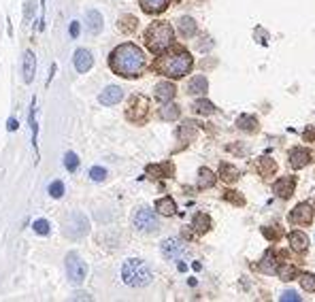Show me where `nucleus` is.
I'll return each mask as SVG.
<instances>
[{"label": "nucleus", "mask_w": 315, "mask_h": 302, "mask_svg": "<svg viewBox=\"0 0 315 302\" xmlns=\"http://www.w3.org/2000/svg\"><path fill=\"white\" fill-rule=\"evenodd\" d=\"M179 32H181V36H194L196 34V22L192 17H181L179 19Z\"/></svg>", "instance_id": "cd10ccee"}, {"label": "nucleus", "mask_w": 315, "mask_h": 302, "mask_svg": "<svg viewBox=\"0 0 315 302\" xmlns=\"http://www.w3.org/2000/svg\"><path fill=\"white\" fill-rule=\"evenodd\" d=\"M34 70H36V58L32 51H26V56H24V81L26 83H32Z\"/></svg>", "instance_id": "aec40b11"}, {"label": "nucleus", "mask_w": 315, "mask_h": 302, "mask_svg": "<svg viewBox=\"0 0 315 302\" xmlns=\"http://www.w3.org/2000/svg\"><path fill=\"white\" fill-rule=\"evenodd\" d=\"M179 107L177 105H164L160 109V117L164 119V121H175L177 117H179Z\"/></svg>", "instance_id": "c756f323"}, {"label": "nucleus", "mask_w": 315, "mask_h": 302, "mask_svg": "<svg viewBox=\"0 0 315 302\" xmlns=\"http://www.w3.org/2000/svg\"><path fill=\"white\" fill-rule=\"evenodd\" d=\"M290 222L292 224H298V226H309L313 222V206L307 204V202L296 204L290 211Z\"/></svg>", "instance_id": "1a4fd4ad"}, {"label": "nucleus", "mask_w": 315, "mask_h": 302, "mask_svg": "<svg viewBox=\"0 0 315 302\" xmlns=\"http://www.w3.org/2000/svg\"><path fill=\"white\" fill-rule=\"evenodd\" d=\"M124 98V90L117 88V85H109L103 90V94H100V105H105V107H111V105H117V102Z\"/></svg>", "instance_id": "ddd939ff"}, {"label": "nucleus", "mask_w": 315, "mask_h": 302, "mask_svg": "<svg viewBox=\"0 0 315 302\" xmlns=\"http://www.w3.org/2000/svg\"><path fill=\"white\" fill-rule=\"evenodd\" d=\"M298 281H300V285L304 291H315V275L311 273H300L298 275Z\"/></svg>", "instance_id": "473e14b6"}, {"label": "nucleus", "mask_w": 315, "mask_h": 302, "mask_svg": "<svg viewBox=\"0 0 315 302\" xmlns=\"http://www.w3.org/2000/svg\"><path fill=\"white\" fill-rule=\"evenodd\" d=\"M34 232L36 234H49V230H52V226H49V222H45V220H38V222H34Z\"/></svg>", "instance_id": "c9c22d12"}, {"label": "nucleus", "mask_w": 315, "mask_h": 302, "mask_svg": "<svg viewBox=\"0 0 315 302\" xmlns=\"http://www.w3.org/2000/svg\"><path fill=\"white\" fill-rule=\"evenodd\" d=\"M134 226H137V230H141V232H156L160 222H158V215L154 211L139 209L137 215H134Z\"/></svg>", "instance_id": "0eeeda50"}, {"label": "nucleus", "mask_w": 315, "mask_h": 302, "mask_svg": "<svg viewBox=\"0 0 315 302\" xmlns=\"http://www.w3.org/2000/svg\"><path fill=\"white\" fill-rule=\"evenodd\" d=\"M70 36H73V38L79 36V22H73V24H70Z\"/></svg>", "instance_id": "79ce46f5"}, {"label": "nucleus", "mask_w": 315, "mask_h": 302, "mask_svg": "<svg viewBox=\"0 0 315 302\" xmlns=\"http://www.w3.org/2000/svg\"><path fill=\"white\" fill-rule=\"evenodd\" d=\"M262 234L268 238V241H277V238L281 236V228L277 226H268V228H262Z\"/></svg>", "instance_id": "72a5a7b5"}, {"label": "nucleus", "mask_w": 315, "mask_h": 302, "mask_svg": "<svg viewBox=\"0 0 315 302\" xmlns=\"http://www.w3.org/2000/svg\"><path fill=\"white\" fill-rule=\"evenodd\" d=\"M288 241H290V245H292L294 251H298V253L307 251V247H309V236L304 234V232H298V230L290 232V234H288Z\"/></svg>", "instance_id": "dca6fc26"}, {"label": "nucleus", "mask_w": 315, "mask_h": 302, "mask_svg": "<svg viewBox=\"0 0 315 302\" xmlns=\"http://www.w3.org/2000/svg\"><path fill=\"white\" fill-rule=\"evenodd\" d=\"M87 230H89V222H87L81 213H75V215L68 220V224H66V234L73 236V238L87 234Z\"/></svg>", "instance_id": "9d476101"}, {"label": "nucleus", "mask_w": 315, "mask_h": 302, "mask_svg": "<svg viewBox=\"0 0 315 302\" xmlns=\"http://www.w3.org/2000/svg\"><path fill=\"white\" fill-rule=\"evenodd\" d=\"M147 172L149 175H156V177H170L172 175V164H154V166H147Z\"/></svg>", "instance_id": "7c9ffc66"}, {"label": "nucleus", "mask_w": 315, "mask_h": 302, "mask_svg": "<svg viewBox=\"0 0 315 302\" xmlns=\"http://www.w3.org/2000/svg\"><path fill=\"white\" fill-rule=\"evenodd\" d=\"M145 40L149 51L154 54H164V51L172 45V28L166 22H154L145 32Z\"/></svg>", "instance_id": "20e7f679"}, {"label": "nucleus", "mask_w": 315, "mask_h": 302, "mask_svg": "<svg viewBox=\"0 0 315 302\" xmlns=\"http://www.w3.org/2000/svg\"><path fill=\"white\" fill-rule=\"evenodd\" d=\"M194 111L200 113V115H211V113L215 111V105L209 102V100H196L194 102Z\"/></svg>", "instance_id": "2f4dec72"}, {"label": "nucleus", "mask_w": 315, "mask_h": 302, "mask_svg": "<svg viewBox=\"0 0 315 302\" xmlns=\"http://www.w3.org/2000/svg\"><path fill=\"white\" fill-rule=\"evenodd\" d=\"M89 177H92L94 181H103L105 177H107V170H105V168H100V166H94V168L89 170Z\"/></svg>", "instance_id": "58836bf2"}, {"label": "nucleus", "mask_w": 315, "mask_h": 302, "mask_svg": "<svg viewBox=\"0 0 315 302\" xmlns=\"http://www.w3.org/2000/svg\"><path fill=\"white\" fill-rule=\"evenodd\" d=\"M281 300H283V302H296V300H300V296L296 294V291L290 289V291H286V294L281 296Z\"/></svg>", "instance_id": "ea45409f"}, {"label": "nucleus", "mask_w": 315, "mask_h": 302, "mask_svg": "<svg viewBox=\"0 0 315 302\" xmlns=\"http://www.w3.org/2000/svg\"><path fill=\"white\" fill-rule=\"evenodd\" d=\"M277 275H279L283 281H292V279L298 277V268L294 266V264H281V266L277 268Z\"/></svg>", "instance_id": "c85d7f7f"}, {"label": "nucleus", "mask_w": 315, "mask_h": 302, "mask_svg": "<svg viewBox=\"0 0 315 302\" xmlns=\"http://www.w3.org/2000/svg\"><path fill=\"white\" fill-rule=\"evenodd\" d=\"M311 162V153L304 149V147H294L292 151H290V166L292 168H296V170H300V168H304Z\"/></svg>", "instance_id": "f8f14e48"}, {"label": "nucleus", "mask_w": 315, "mask_h": 302, "mask_svg": "<svg viewBox=\"0 0 315 302\" xmlns=\"http://www.w3.org/2000/svg\"><path fill=\"white\" fill-rule=\"evenodd\" d=\"M186 253H188V249L179 238H166V241L162 243V255L170 260V262H177V260H181Z\"/></svg>", "instance_id": "6e6552de"}, {"label": "nucleus", "mask_w": 315, "mask_h": 302, "mask_svg": "<svg viewBox=\"0 0 315 302\" xmlns=\"http://www.w3.org/2000/svg\"><path fill=\"white\" fill-rule=\"evenodd\" d=\"M256 170L262 175V177H271L277 172V162L268 158V155H264V158H258L256 160Z\"/></svg>", "instance_id": "a211bd4d"}, {"label": "nucleus", "mask_w": 315, "mask_h": 302, "mask_svg": "<svg viewBox=\"0 0 315 302\" xmlns=\"http://www.w3.org/2000/svg\"><path fill=\"white\" fill-rule=\"evenodd\" d=\"M64 166H66L68 170H75L77 166H79V158H77L75 153H66L64 155Z\"/></svg>", "instance_id": "e433bc0d"}, {"label": "nucleus", "mask_w": 315, "mask_h": 302, "mask_svg": "<svg viewBox=\"0 0 315 302\" xmlns=\"http://www.w3.org/2000/svg\"><path fill=\"white\" fill-rule=\"evenodd\" d=\"M207 90H209V83H207V79L202 77V75H196L194 79L188 83V94H192V96H200V94H207Z\"/></svg>", "instance_id": "6ab92c4d"}, {"label": "nucleus", "mask_w": 315, "mask_h": 302, "mask_svg": "<svg viewBox=\"0 0 315 302\" xmlns=\"http://www.w3.org/2000/svg\"><path fill=\"white\" fill-rule=\"evenodd\" d=\"M92 64H94L92 54H89L87 49H77V54H75V68L79 72H87L89 68H92Z\"/></svg>", "instance_id": "2eb2a0df"}, {"label": "nucleus", "mask_w": 315, "mask_h": 302, "mask_svg": "<svg viewBox=\"0 0 315 302\" xmlns=\"http://www.w3.org/2000/svg\"><path fill=\"white\" fill-rule=\"evenodd\" d=\"M223 198H226V200H230V202H235V204H245V198H243V196H239V192H226V196H223Z\"/></svg>", "instance_id": "4c0bfd02"}, {"label": "nucleus", "mask_w": 315, "mask_h": 302, "mask_svg": "<svg viewBox=\"0 0 315 302\" xmlns=\"http://www.w3.org/2000/svg\"><path fill=\"white\" fill-rule=\"evenodd\" d=\"M85 24H87V30L92 34H98L100 30H103V15L98 11H87L85 15Z\"/></svg>", "instance_id": "412c9836"}, {"label": "nucleus", "mask_w": 315, "mask_h": 302, "mask_svg": "<svg viewBox=\"0 0 315 302\" xmlns=\"http://www.w3.org/2000/svg\"><path fill=\"white\" fill-rule=\"evenodd\" d=\"M219 177L226 183H235V181H239V170L235 168V166L232 164H226L223 162L221 166H219Z\"/></svg>", "instance_id": "b1692460"}, {"label": "nucleus", "mask_w": 315, "mask_h": 302, "mask_svg": "<svg viewBox=\"0 0 315 302\" xmlns=\"http://www.w3.org/2000/svg\"><path fill=\"white\" fill-rule=\"evenodd\" d=\"M237 126H239V130H243V132L253 134V132H258V119L253 117V115H241V117L237 119Z\"/></svg>", "instance_id": "4be33fe9"}, {"label": "nucleus", "mask_w": 315, "mask_h": 302, "mask_svg": "<svg viewBox=\"0 0 315 302\" xmlns=\"http://www.w3.org/2000/svg\"><path fill=\"white\" fill-rule=\"evenodd\" d=\"M121 279H124V283L130 285V287H145L151 283V268L143 262V260H126L124 266H121Z\"/></svg>", "instance_id": "7ed1b4c3"}, {"label": "nucleus", "mask_w": 315, "mask_h": 302, "mask_svg": "<svg viewBox=\"0 0 315 302\" xmlns=\"http://www.w3.org/2000/svg\"><path fill=\"white\" fill-rule=\"evenodd\" d=\"M215 185V175H213L209 168H200L198 170V187L200 190H207V187Z\"/></svg>", "instance_id": "a878e982"}, {"label": "nucleus", "mask_w": 315, "mask_h": 302, "mask_svg": "<svg viewBox=\"0 0 315 302\" xmlns=\"http://www.w3.org/2000/svg\"><path fill=\"white\" fill-rule=\"evenodd\" d=\"M168 3H170V0H139L141 9H143L145 13H149V15L162 13V11H164V9L168 7Z\"/></svg>", "instance_id": "f3484780"}, {"label": "nucleus", "mask_w": 315, "mask_h": 302, "mask_svg": "<svg viewBox=\"0 0 315 302\" xmlns=\"http://www.w3.org/2000/svg\"><path fill=\"white\" fill-rule=\"evenodd\" d=\"M156 211L158 213H162V215H175V211H177V204H175V200L172 198H160V200L156 202Z\"/></svg>", "instance_id": "5701e85b"}, {"label": "nucleus", "mask_w": 315, "mask_h": 302, "mask_svg": "<svg viewBox=\"0 0 315 302\" xmlns=\"http://www.w3.org/2000/svg\"><path fill=\"white\" fill-rule=\"evenodd\" d=\"M277 257L273 251H266L264 253V260H262V264L258 266V270H264V273H277Z\"/></svg>", "instance_id": "393cba45"}, {"label": "nucleus", "mask_w": 315, "mask_h": 302, "mask_svg": "<svg viewBox=\"0 0 315 302\" xmlns=\"http://www.w3.org/2000/svg\"><path fill=\"white\" fill-rule=\"evenodd\" d=\"M109 64L113 68L115 75H121L126 79H134L145 70V51L137 47L134 43H124L113 49V54L109 58Z\"/></svg>", "instance_id": "f257e3e1"}, {"label": "nucleus", "mask_w": 315, "mask_h": 302, "mask_svg": "<svg viewBox=\"0 0 315 302\" xmlns=\"http://www.w3.org/2000/svg\"><path fill=\"white\" fill-rule=\"evenodd\" d=\"M7 128H9V130H11V132H13V130L17 128V121H15V119H9V126H7Z\"/></svg>", "instance_id": "37998d69"}, {"label": "nucleus", "mask_w": 315, "mask_h": 302, "mask_svg": "<svg viewBox=\"0 0 315 302\" xmlns=\"http://www.w3.org/2000/svg\"><path fill=\"white\" fill-rule=\"evenodd\" d=\"M66 273H68L70 283L79 285L81 281L85 279V275H87V266H85V262L77 253H68V257H66Z\"/></svg>", "instance_id": "39448f33"}, {"label": "nucleus", "mask_w": 315, "mask_h": 302, "mask_svg": "<svg viewBox=\"0 0 315 302\" xmlns=\"http://www.w3.org/2000/svg\"><path fill=\"white\" fill-rule=\"evenodd\" d=\"M294 190H296V177H292V175L281 177V179L275 181V185H273V192H275V196L283 198V200H288V198L294 194Z\"/></svg>", "instance_id": "9b49d317"}, {"label": "nucleus", "mask_w": 315, "mask_h": 302, "mask_svg": "<svg viewBox=\"0 0 315 302\" xmlns=\"http://www.w3.org/2000/svg\"><path fill=\"white\" fill-rule=\"evenodd\" d=\"M194 66V60L188 51H175V54H168V56H162L158 62H156V70L162 72V75H166L170 79H181L186 77L188 72L192 70Z\"/></svg>", "instance_id": "f03ea898"}, {"label": "nucleus", "mask_w": 315, "mask_h": 302, "mask_svg": "<svg viewBox=\"0 0 315 302\" xmlns=\"http://www.w3.org/2000/svg\"><path fill=\"white\" fill-rule=\"evenodd\" d=\"M209 228H211V217L205 213H196L194 215V230L198 234H205V232H209Z\"/></svg>", "instance_id": "bb28decb"}, {"label": "nucleus", "mask_w": 315, "mask_h": 302, "mask_svg": "<svg viewBox=\"0 0 315 302\" xmlns=\"http://www.w3.org/2000/svg\"><path fill=\"white\" fill-rule=\"evenodd\" d=\"M147 111H149V100L145 96H134L130 100V107H128V119L134 121V123H143L147 117Z\"/></svg>", "instance_id": "423d86ee"}, {"label": "nucleus", "mask_w": 315, "mask_h": 302, "mask_svg": "<svg viewBox=\"0 0 315 302\" xmlns=\"http://www.w3.org/2000/svg\"><path fill=\"white\" fill-rule=\"evenodd\" d=\"M175 94H177V88L172 85L170 81H162L156 85V100H160V102H170L175 98Z\"/></svg>", "instance_id": "4468645a"}, {"label": "nucleus", "mask_w": 315, "mask_h": 302, "mask_svg": "<svg viewBox=\"0 0 315 302\" xmlns=\"http://www.w3.org/2000/svg\"><path fill=\"white\" fill-rule=\"evenodd\" d=\"M49 194H52L54 198H62V194H64V183H62V181H54L52 185H49Z\"/></svg>", "instance_id": "f704fd0d"}, {"label": "nucleus", "mask_w": 315, "mask_h": 302, "mask_svg": "<svg viewBox=\"0 0 315 302\" xmlns=\"http://www.w3.org/2000/svg\"><path fill=\"white\" fill-rule=\"evenodd\" d=\"M302 139L307 143L315 141V126H307V130H304V134H302Z\"/></svg>", "instance_id": "a19ab883"}]
</instances>
